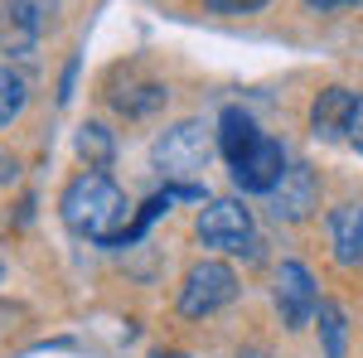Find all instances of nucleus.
<instances>
[{
	"label": "nucleus",
	"instance_id": "f257e3e1",
	"mask_svg": "<svg viewBox=\"0 0 363 358\" xmlns=\"http://www.w3.org/2000/svg\"><path fill=\"white\" fill-rule=\"evenodd\" d=\"M126 213H131V203H126V194L112 184L107 169H83V174H73L68 189H63V198H58V218L68 223L78 237H97L102 247H112L116 237L126 233Z\"/></svg>",
	"mask_w": 363,
	"mask_h": 358
},
{
	"label": "nucleus",
	"instance_id": "f03ea898",
	"mask_svg": "<svg viewBox=\"0 0 363 358\" xmlns=\"http://www.w3.org/2000/svg\"><path fill=\"white\" fill-rule=\"evenodd\" d=\"M208 155H213V136H208L203 121H179V126H169L165 136L155 140V165L165 169V179L203 174Z\"/></svg>",
	"mask_w": 363,
	"mask_h": 358
},
{
	"label": "nucleus",
	"instance_id": "7ed1b4c3",
	"mask_svg": "<svg viewBox=\"0 0 363 358\" xmlns=\"http://www.w3.org/2000/svg\"><path fill=\"white\" fill-rule=\"evenodd\" d=\"M233 296H238V276L228 262H194L184 272V286H179V315L203 320V315L223 310Z\"/></svg>",
	"mask_w": 363,
	"mask_h": 358
},
{
	"label": "nucleus",
	"instance_id": "20e7f679",
	"mask_svg": "<svg viewBox=\"0 0 363 358\" xmlns=\"http://www.w3.org/2000/svg\"><path fill=\"white\" fill-rule=\"evenodd\" d=\"M194 233L203 247L242 252V247H252V208H242L238 198H213V203L199 208Z\"/></svg>",
	"mask_w": 363,
	"mask_h": 358
},
{
	"label": "nucleus",
	"instance_id": "39448f33",
	"mask_svg": "<svg viewBox=\"0 0 363 358\" xmlns=\"http://www.w3.org/2000/svg\"><path fill=\"white\" fill-rule=\"evenodd\" d=\"M54 15V0H5L0 5V54H29Z\"/></svg>",
	"mask_w": 363,
	"mask_h": 358
},
{
	"label": "nucleus",
	"instance_id": "423d86ee",
	"mask_svg": "<svg viewBox=\"0 0 363 358\" xmlns=\"http://www.w3.org/2000/svg\"><path fill=\"white\" fill-rule=\"evenodd\" d=\"M277 310L286 320V330H306L320 310V296H315V276L301 267V262H281L277 267Z\"/></svg>",
	"mask_w": 363,
	"mask_h": 358
},
{
	"label": "nucleus",
	"instance_id": "0eeeda50",
	"mask_svg": "<svg viewBox=\"0 0 363 358\" xmlns=\"http://www.w3.org/2000/svg\"><path fill=\"white\" fill-rule=\"evenodd\" d=\"M267 208H272L277 223L310 218V213L320 208V179H315V169L310 165H291L286 174H281V184L267 194Z\"/></svg>",
	"mask_w": 363,
	"mask_h": 358
},
{
	"label": "nucleus",
	"instance_id": "6e6552de",
	"mask_svg": "<svg viewBox=\"0 0 363 358\" xmlns=\"http://www.w3.org/2000/svg\"><path fill=\"white\" fill-rule=\"evenodd\" d=\"M286 150H281V140H272V136H262L257 145H252L247 155L233 165V184L242 194H272L281 184V174H286Z\"/></svg>",
	"mask_w": 363,
	"mask_h": 358
},
{
	"label": "nucleus",
	"instance_id": "1a4fd4ad",
	"mask_svg": "<svg viewBox=\"0 0 363 358\" xmlns=\"http://www.w3.org/2000/svg\"><path fill=\"white\" fill-rule=\"evenodd\" d=\"M354 102H359V92H349V87H325V92L315 97V107H310V136L315 140H344Z\"/></svg>",
	"mask_w": 363,
	"mask_h": 358
},
{
	"label": "nucleus",
	"instance_id": "9d476101",
	"mask_svg": "<svg viewBox=\"0 0 363 358\" xmlns=\"http://www.w3.org/2000/svg\"><path fill=\"white\" fill-rule=\"evenodd\" d=\"M330 247L339 267H363V203H339L330 208Z\"/></svg>",
	"mask_w": 363,
	"mask_h": 358
},
{
	"label": "nucleus",
	"instance_id": "9b49d317",
	"mask_svg": "<svg viewBox=\"0 0 363 358\" xmlns=\"http://www.w3.org/2000/svg\"><path fill=\"white\" fill-rule=\"evenodd\" d=\"M257 140H262V131L252 126L247 111H242V107H223V116H218V150H223L228 165H238Z\"/></svg>",
	"mask_w": 363,
	"mask_h": 358
},
{
	"label": "nucleus",
	"instance_id": "f8f14e48",
	"mask_svg": "<svg viewBox=\"0 0 363 358\" xmlns=\"http://www.w3.org/2000/svg\"><path fill=\"white\" fill-rule=\"evenodd\" d=\"M169 97L165 83H145V78H126V87H112V107L126 111V116H150L160 111Z\"/></svg>",
	"mask_w": 363,
	"mask_h": 358
},
{
	"label": "nucleus",
	"instance_id": "ddd939ff",
	"mask_svg": "<svg viewBox=\"0 0 363 358\" xmlns=\"http://www.w3.org/2000/svg\"><path fill=\"white\" fill-rule=\"evenodd\" d=\"M73 145H78V155L87 160V169H107L116 155V140L107 126H97V121H83L78 126V136H73Z\"/></svg>",
	"mask_w": 363,
	"mask_h": 358
},
{
	"label": "nucleus",
	"instance_id": "4468645a",
	"mask_svg": "<svg viewBox=\"0 0 363 358\" xmlns=\"http://www.w3.org/2000/svg\"><path fill=\"white\" fill-rule=\"evenodd\" d=\"M25 102H29V83L15 73V68L0 63V126H10V121L25 111Z\"/></svg>",
	"mask_w": 363,
	"mask_h": 358
},
{
	"label": "nucleus",
	"instance_id": "2eb2a0df",
	"mask_svg": "<svg viewBox=\"0 0 363 358\" xmlns=\"http://www.w3.org/2000/svg\"><path fill=\"white\" fill-rule=\"evenodd\" d=\"M315 320H320L325 358H344V310H339L335 301H320V310H315Z\"/></svg>",
	"mask_w": 363,
	"mask_h": 358
},
{
	"label": "nucleus",
	"instance_id": "dca6fc26",
	"mask_svg": "<svg viewBox=\"0 0 363 358\" xmlns=\"http://www.w3.org/2000/svg\"><path fill=\"white\" fill-rule=\"evenodd\" d=\"M213 15H252V10H262V5H272V0H203Z\"/></svg>",
	"mask_w": 363,
	"mask_h": 358
},
{
	"label": "nucleus",
	"instance_id": "f3484780",
	"mask_svg": "<svg viewBox=\"0 0 363 358\" xmlns=\"http://www.w3.org/2000/svg\"><path fill=\"white\" fill-rule=\"evenodd\" d=\"M344 140H349V145L363 155V97L354 102V111H349V131H344Z\"/></svg>",
	"mask_w": 363,
	"mask_h": 358
},
{
	"label": "nucleus",
	"instance_id": "a211bd4d",
	"mask_svg": "<svg viewBox=\"0 0 363 358\" xmlns=\"http://www.w3.org/2000/svg\"><path fill=\"white\" fill-rule=\"evenodd\" d=\"M73 83H78V54L68 58V68H63V78H58V102L73 97Z\"/></svg>",
	"mask_w": 363,
	"mask_h": 358
},
{
	"label": "nucleus",
	"instance_id": "6ab92c4d",
	"mask_svg": "<svg viewBox=\"0 0 363 358\" xmlns=\"http://www.w3.org/2000/svg\"><path fill=\"white\" fill-rule=\"evenodd\" d=\"M15 174H20V160H15V155H5V150H0V184H10V179H15Z\"/></svg>",
	"mask_w": 363,
	"mask_h": 358
},
{
	"label": "nucleus",
	"instance_id": "aec40b11",
	"mask_svg": "<svg viewBox=\"0 0 363 358\" xmlns=\"http://www.w3.org/2000/svg\"><path fill=\"white\" fill-rule=\"evenodd\" d=\"M310 10H320V15H330V10H339V5H349V0H306Z\"/></svg>",
	"mask_w": 363,
	"mask_h": 358
},
{
	"label": "nucleus",
	"instance_id": "412c9836",
	"mask_svg": "<svg viewBox=\"0 0 363 358\" xmlns=\"http://www.w3.org/2000/svg\"><path fill=\"white\" fill-rule=\"evenodd\" d=\"M349 5H363V0H349Z\"/></svg>",
	"mask_w": 363,
	"mask_h": 358
},
{
	"label": "nucleus",
	"instance_id": "4be33fe9",
	"mask_svg": "<svg viewBox=\"0 0 363 358\" xmlns=\"http://www.w3.org/2000/svg\"><path fill=\"white\" fill-rule=\"evenodd\" d=\"M169 358H184V354H169Z\"/></svg>",
	"mask_w": 363,
	"mask_h": 358
}]
</instances>
